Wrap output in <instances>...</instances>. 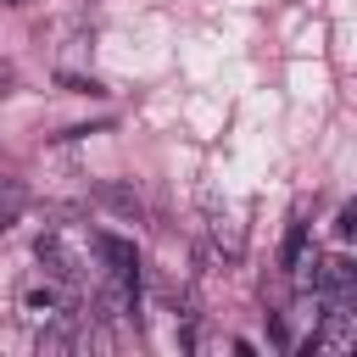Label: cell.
Listing matches in <instances>:
<instances>
[{"label":"cell","instance_id":"9","mask_svg":"<svg viewBox=\"0 0 357 357\" xmlns=\"http://www.w3.org/2000/svg\"><path fill=\"white\" fill-rule=\"evenodd\" d=\"M351 351H357V335H351Z\"/></svg>","mask_w":357,"mask_h":357},{"label":"cell","instance_id":"2","mask_svg":"<svg viewBox=\"0 0 357 357\" xmlns=\"http://www.w3.org/2000/svg\"><path fill=\"white\" fill-rule=\"evenodd\" d=\"M95 251L112 262V279H139V257H134L128 240H117V234H95Z\"/></svg>","mask_w":357,"mask_h":357},{"label":"cell","instance_id":"7","mask_svg":"<svg viewBox=\"0 0 357 357\" xmlns=\"http://www.w3.org/2000/svg\"><path fill=\"white\" fill-rule=\"evenodd\" d=\"M335 229H340V234H346V240H351V234H357V206H346V212H340V223H335Z\"/></svg>","mask_w":357,"mask_h":357},{"label":"cell","instance_id":"10","mask_svg":"<svg viewBox=\"0 0 357 357\" xmlns=\"http://www.w3.org/2000/svg\"><path fill=\"white\" fill-rule=\"evenodd\" d=\"M11 6H22V0H11Z\"/></svg>","mask_w":357,"mask_h":357},{"label":"cell","instance_id":"3","mask_svg":"<svg viewBox=\"0 0 357 357\" xmlns=\"http://www.w3.org/2000/svg\"><path fill=\"white\" fill-rule=\"evenodd\" d=\"M33 251H39V262H45L56 279H78V268H73V257H67V245H61L56 234H39V245H33Z\"/></svg>","mask_w":357,"mask_h":357},{"label":"cell","instance_id":"5","mask_svg":"<svg viewBox=\"0 0 357 357\" xmlns=\"http://www.w3.org/2000/svg\"><path fill=\"white\" fill-rule=\"evenodd\" d=\"M301 257H307V223H290V234H284V251H279V262H284V268H301Z\"/></svg>","mask_w":357,"mask_h":357},{"label":"cell","instance_id":"6","mask_svg":"<svg viewBox=\"0 0 357 357\" xmlns=\"http://www.w3.org/2000/svg\"><path fill=\"white\" fill-rule=\"evenodd\" d=\"M100 201H106V206H117V212H139V195H134V190H123V184H100Z\"/></svg>","mask_w":357,"mask_h":357},{"label":"cell","instance_id":"4","mask_svg":"<svg viewBox=\"0 0 357 357\" xmlns=\"http://www.w3.org/2000/svg\"><path fill=\"white\" fill-rule=\"evenodd\" d=\"M22 206H28V190L17 178H0V229H11L22 218Z\"/></svg>","mask_w":357,"mask_h":357},{"label":"cell","instance_id":"1","mask_svg":"<svg viewBox=\"0 0 357 357\" xmlns=\"http://www.w3.org/2000/svg\"><path fill=\"white\" fill-rule=\"evenodd\" d=\"M312 290H318V296H329V301L357 296V262H340V257L312 262Z\"/></svg>","mask_w":357,"mask_h":357},{"label":"cell","instance_id":"8","mask_svg":"<svg viewBox=\"0 0 357 357\" xmlns=\"http://www.w3.org/2000/svg\"><path fill=\"white\" fill-rule=\"evenodd\" d=\"M28 307H45V312H50V307H56V290H33V296H28Z\"/></svg>","mask_w":357,"mask_h":357}]
</instances>
